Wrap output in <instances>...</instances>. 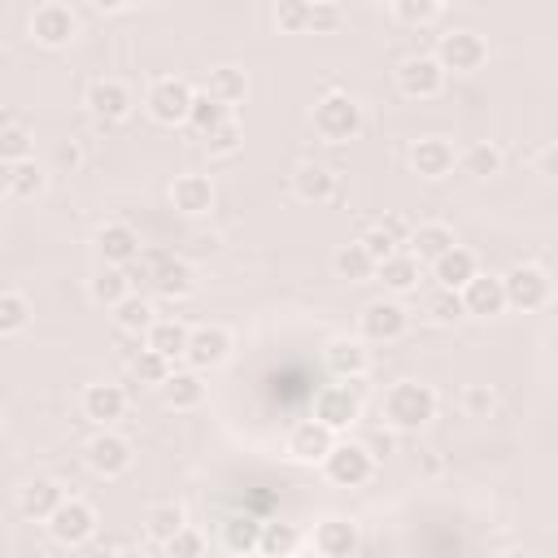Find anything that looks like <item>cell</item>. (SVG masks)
<instances>
[{"instance_id":"cell-15","label":"cell","mask_w":558,"mask_h":558,"mask_svg":"<svg viewBox=\"0 0 558 558\" xmlns=\"http://www.w3.org/2000/svg\"><path fill=\"white\" fill-rule=\"evenodd\" d=\"M310 545H314V554H318V558H353V554H357V545H362V536H357V523H353V519L327 514V519H318V523H314Z\"/></svg>"},{"instance_id":"cell-48","label":"cell","mask_w":558,"mask_h":558,"mask_svg":"<svg viewBox=\"0 0 558 558\" xmlns=\"http://www.w3.org/2000/svg\"><path fill=\"white\" fill-rule=\"evenodd\" d=\"M161 549H166V558H201L205 541H201V532H196V527H183V532H174Z\"/></svg>"},{"instance_id":"cell-42","label":"cell","mask_w":558,"mask_h":558,"mask_svg":"<svg viewBox=\"0 0 558 558\" xmlns=\"http://www.w3.org/2000/svg\"><path fill=\"white\" fill-rule=\"evenodd\" d=\"M35 153V140L26 126H0V161L17 166V161H31Z\"/></svg>"},{"instance_id":"cell-19","label":"cell","mask_w":558,"mask_h":558,"mask_svg":"<svg viewBox=\"0 0 558 558\" xmlns=\"http://www.w3.org/2000/svg\"><path fill=\"white\" fill-rule=\"evenodd\" d=\"M458 301H462V314H471V318H493V314H501V310H506L501 275H484V270H475V275L462 283Z\"/></svg>"},{"instance_id":"cell-11","label":"cell","mask_w":558,"mask_h":558,"mask_svg":"<svg viewBox=\"0 0 558 558\" xmlns=\"http://www.w3.org/2000/svg\"><path fill=\"white\" fill-rule=\"evenodd\" d=\"M78 35V13L61 0H48L31 13V39L44 44V48H65L70 39Z\"/></svg>"},{"instance_id":"cell-45","label":"cell","mask_w":558,"mask_h":558,"mask_svg":"<svg viewBox=\"0 0 558 558\" xmlns=\"http://www.w3.org/2000/svg\"><path fill=\"white\" fill-rule=\"evenodd\" d=\"M427 318H432V323H440V327H449V323L466 318V314H462V301H458V292H445V288H436V292L427 296Z\"/></svg>"},{"instance_id":"cell-12","label":"cell","mask_w":558,"mask_h":558,"mask_svg":"<svg viewBox=\"0 0 558 558\" xmlns=\"http://www.w3.org/2000/svg\"><path fill=\"white\" fill-rule=\"evenodd\" d=\"M87 109L100 118V122H126L131 109H135V92L113 78V74H100L87 83Z\"/></svg>"},{"instance_id":"cell-46","label":"cell","mask_w":558,"mask_h":558,"mask_svg":"<svg viewBox=\"0 0 558 558\" xmlns=\"http://www.w3.org/2000/svg\"><path fill=\"white\" fill-rule=\"evenodd\" d=\"M170 371H174V366H170L166 357H157L153 349H140V353L131 357V375H135V379H144V384H153V388H157Z\"/></svg>"},{"instance_id":"cell-54","label":"cell","mask_w":558,"mask_h":558,"mask_svg":"<svg viewBox=\"0 0 558 558\" xmlns=\"http://www.w3.org/2000/svg\"><path fill=\"white\" fill-rule=\"evenodd\" d=\"M9 187H13V166L0 161V196H9Z\"/></svg>"},{"instance_id":"cell-27","label":"cell","mask_w":558,"mask_h":558,"mask_svg":"<svg viewBox=\"0 0 558 558\" xmlns=\"http://www.w3.org/2000/svg\"><path fill=\"white\" fill-rule=\"evenodd\" d=\"M405 244H410V257H414L418 266H423V262L432 266V262L445 257L458 240H453V227H445V222H418V227H410V240H405Z\"/></svg>"},{"instance_id":"cell-56","label":"cell","mask_w":558,"mask_h":558,"mask_svg":"<svg viewBox=\"0 0 558 558\" xmlns=\"http://www.w3.org/2000/svg\"><path fill=\"white\" fill-rule=\"evenodd\" d=\"M501 558H541V554H532V549H506Z\"/></svg>"},{"instance_id":"cell-17","label":"cell","mask_w":558,"mask_h":558,"mask_svg":"<svg viewBox=\"0 0 558 558\" xmlns=\"http://www.w3.org/2000/svg\"><path fill=\"white\" fill-rule=\"evenodd\" d=\"M292 196H296L301 205H327V201L340 196V179H336V170L323 166V161H301V166L292 170Z\"/></svg>"},{"instance_id":"cell-31","label":"cell","mask_w":558,"mask_h":558,"mask_svg":"<svg viewBox=\"0 0 558 558\" xmlns=\"http://www.w3.org/2000/svg\"><path fill=\"white\" fill-rule=\"evenodd\" d=\"M331 270H336V279H344V283H366V279H375V262L366 257V248H362L357 240H349V244H340V248L331 253Z\"/></svg>"},{"instance_id":"cell-38","label":"cell","mask_w":558,"mask_h":558,"mask_svg":"<svg viewBox=\"0 0 558 558\" xmlns=\"http://www.w3.org/2000/svg\"><path fill=\"white\" fill-rule=\"evenodd\" d=\"M131 292V279H126V270H118V266H100L92 279H87V296L96 301V305H118L122 296Z\"/></svg>"},{"instance_id":"cell-6","label":"cell","mask_w":558,"mask_h":558,"mask_svg":"<svg viewBox=\"0 0 558 558\" xmlns=\"http://www.w3.org/2000/svg\"><path fill=\"white\" fill-rule=\"evenodd\" d=\"M318 466H323V475H327L336 488H357V484H366V480L375 475V458L366 453L362 440H336L331 453H327Z\"/></svg>"},{"instance_id":"cell-41","label":"cell","mask_w":558,"mask_h":558,"mask_svg":"<svg viewBox=\"0 0 558 558\" xmlns=\"http://www.w3.org/2000/svg\"><path fill=\"white\" fill-rule=\"evenodd\" d=\"M31 323V301L22 292H0V336H17Z\"/></svg>"},{"instance_id":"cell-13","label":"cell","mask_w":558,"mask_h":558,"mask_svg":"<svg viewBox=\"0 0 558 558\" xmlns=\"http://www.w3.org/2000/svg\"><path fill=\"white\" fill-rule=\"evenodd\" d=\"M48 532H52V541H61V545H83V541H92V536H96V510H92V501L65 497V501L52 510Z\"/></svg>"},{"instance_id":"cell-5","label":"cell","mask_w":558,"mask_h":558,"mask_svg":"<svg viewBox=\"0 0 558 558\" xmlns=\"http://www.w3.org/2000/svg\"><path fill=\"white\" fill-rule=\"evenodd\" d=\"M501 292H506V305H514V310H545L554 301V279L545 266L523 262L501 275Z\"/></svg>"},{"instance_id":"cell-9","label":"cell","mask_w":558,"mask_h":558,"mask_svg":"<svg viewBox=\"0 0 558 558\" xmlns=\"http://www.w3.org/2000/svg\"><path fill=\"white\" fill-rule=\"evenodd\" d=\"M445 78L449 74L436 65L432 52H414V57H405L397 65V92L405 100H432V96H440L445 92Z\"/></svg>"},{"instance_id":"cell-23","label":"cell","mask_w":558,"mask_h":558,"mask_svg":"<svg viewBox=\"0 0 558 558\" xmlns=\"http://www.w3.org/2000/svg\"><path fill=\"white\" fill-rule=\"evenodd\" d=\"M148 279H153L157 296H166V301H183V296L196 292V270H192L187 257H161Z\"/></svg>"},{"instance_id":"cell-51","label":"cell","mask_w":558,"mask_h":558,"mask_svg":"<svg viewBox=\"0 0 558 558\" xmlns=\"http://www.w3.org/2000/svg\"><path fill=\"white\" fill-rule=\"evenodd\" d=\"M375 231H379V235H388V240H392L397 248H401V244L410 240V222H405L401 214H384V218L375 222Z\"/></svg>"},{"instance_id":"cell-8","label":"cell","mask_w":558,"mask_h":558,"mask_svg":"<svg viewBox=\"0 0 558 558\" xmlns=\"http://www.w3.org/2000/svg\"><path fill=\"white\" fill-rule=\"evenodd\" d=\"M83 462H87L100 480H118V475H126V471H131L135 453H131V440H126V436H118V432L100 427V432L83 445Z\"/></svg>"},{"instance_id":"cell-2","label":"cell","mask_w":558,"mask_h":558,"mask_svg":"<svg viewBox=\"0 0 558 558\" xmlns=\"http://www.w3.org/2000/svg\"><path fill=\"white\" fill-rule=\"evenodd\" d=\"M310 122H314V135H318V140H327V144H349V140H357V131H362V105H357V96H349V92H323V96L314 100V109H310Z\"/></svg>"},{"instance_id":"cell-7","label":"cell","mask_w":558,"mask_h":558,"mask_svg":"<svg viewBox=\"0 0 558 558\" xmlns=\"http://www.w3.org/2000/svg\"><path fill=\"white\" fill-rule=\"evenodd\" d=\"M436 65L449 74H475L484 61H488V44H484V35H475V31H445L440 39H436Z\"/></svg>"},{"instance_id":"cell-20","label":"cell","mask_w":558,"mask_h":558,"mask_svg":"<svg viewBox=\"0 0 558 558\" xmlns=\"http://www.w3.org/2000/svg\"><path fill=\"white\" fill-rule=\"evenodd\" d=\"M453 166H458V153H453L449 140L423 135V140L410 144V170L418 179H445V174H453Z\"/></svg>"},{"instance_id":"cell-49","label":"cell","mask_w":558,"mask_h":558,"mask_svg":"<svg viewBox=\"0 0 558 558\" xmlns=\"http://www.w3.org/2000/svg\"><path fill=\"white\" fill-rule=\"evenodd\" d=\"M305 17H310L305 0H279L275 4V26L279 31H305Z\"/></svg>"},{"instance_id":"cell-35","label":"cell","mask_w":558,"mask_h":558,"mask_svg":"<svg viewBox=\"0 0 558 558\" xmlns=\"http://www.w3.org/2000/svg\"><path fill=\"white\" fill-rule=\"evenodd\" d=\"M113 323H118L122 331L140 336V331H148V327L157 323V310H153V301H148V296H140V292H126V296L113 305Z\"/></svg>"},{"instance_id":"cell-36","label":"cell","mask_w":558,"mask_h":558,"mask_svg":"<svg viewBox=\"0 0 558 558\" xmlns=\"http://www.w3.org/2000/svg\"><path fill=\"white\" fill-rule=\"evenodd\" d=\"M187 527V519H183V506H174V501H157V506H148L144 510V532H148V541H157V545H166L174 532H183Z\"/></svg>"},{"instance_id":"cell-10","label":"cell","mask_w":558,"mask_h":558,"mask_svg":"<svg viewBox=\"0 0 558 558\" xmlns=\"http://www.w3.org/2000/svg\"><path fill=\"white\" fill-rule=\"evenodd\" d=\"M310 418L323 423L327 432H340V427L357 423V418H362V397H357V388H353V384H327V388H318Z\"/></svg>"},{"instance_id":"cell-14","label":"cell","mask_w":558,"mask_h":558,"mask_svg":"<svg viewBox=\"0 0 558 558\" xmlns=\"http://www.w3.org/2000/svg\"><path fill=\"white\" fill-rule=\"evenodd\" d=\"M331 445H336V432H327V427H323V423H314V418L292 423V427H288V436H283V453H288L292 462H301V466L323 462V458L331 453Z\"/></svg>"},{"instance_id":"cell-26","label":"cell","mask_w":558,"mask_h":558,"mask_svg":"<svg viewBox=\"0 0 558 558\" xmlns=\"http://www.w3.org/2000/svg\"><path fill=\"white\" fill-rule=\"evenodd\" d=\"M170 201H174L179 214L201 218V214L214 209V183H209L205 174H179V179L170 183Z\"/></svg>"},{"instance_id":"cell-44","label":"cell","mask_w":558,"mask_h":558,"mask_svg":"<svg viewBox=\"0 0 558 558\" xmlns=\"http://www.w3.org/2000/svg\"><path fill=\"white\" fill-rule=\"evenodd\" d=\"M340 22H344V9H340V4H331V0H314V4H310V17H305V31H314V35H331V31H340Z\"/></svg>"},{"instance_id":"cell-39","label":"cell","mask_w":558,"mask_h":558,"mask_svg":"<svg viewBox=\"0 0 558 558\" xmlns=\"http://www.w3.org/2000/svg\"><path fill=\"white\" fill-rule=\"evenodd\" d=\"M222 122H231V109H222L218 100H209L205 92H196V96H192V109H187V126L205 140V135H209V131H218Z\"/></svg>"},{"instance_id":"cell-55","label":"cell","mask_w":558,"mask_h":558,"mask_svg":"<svg viewBox=\"0 0 558 558\" xmlns=\"http://www.w3.org/2000/svg\"><path fill=\"white\" fill-rule=\"evenodd\" d=\"M113 558H148V554H144V549H135V545H126V549H118Z\"/></svg>"},{"instance_id":"cell-24","label":"cell","mask_w":558,"mask_h":558,"mask_svg":"<svg viewBox=\"0 0 558 558\" xmlns=\"http://www.w3.org/2000/svg\"><path fill=\"white\" fill-rule=\"evenodd\" d=\"M126 410V392L118 384H87L83 388V418H92L96 427L118 423Z\"/></svg>"},{"instance_id":"cell-43","label":"cell","mask_w":558,"mask_h":558,"mask_svg":"<svg viewBox=\"0 0 558 558\" xmlns=\"http://www.w3.org/2000/svg\"><path fill=\"white\" fill-rule=\"evenodd\" d=\"M240 144H244V131H240L235 118L205 135V153H209V157H231V153H240Z\"/></svg>"},{"instance_id":"cell-52","label":"cell","mask_w":558,"mask_h":558,"mask_svg":"<svg viewBox=\"0 0 558 558\" xmlns=\"http://www.w3.org/2000/svg\"><path fill=\"white\" fill-rule=\"evenodd\" d=\"M57 166H61V170H65V166H70V170H78V166H83V148H78L74 140H65V144L57 148Z\"/></svg>"},{"instance_id":"cell-47","label":"cell","mask_w":558,"mask_h":558,"mask_svg":"<svg viewBox=\"0 0 558 558\" xmlns=\"http://www.w3.org/2000/svg\"><path fill=\"white\" fill-rule=\"evenodd\" d=\"M39 192H44V170H39L35 161H17V166H13V187H9V196L31 201V196H39Z\"/></svg>"},{"instance_id":"cell-34","label":"cell","mask_w":558,"mask_h":558,"mask_svg":"<svg viewBox=\"0 0 558 558\" xmlns=\"http://www.w3.org/2000/svg\"><path fill=\"white\" fill-rule=\"evenodd\" d=\"M458 170L471 174V179H493L501 170V148L488 144V140H475V144H466L458 153Z\"/></svg>"},{"instance_id":"cell-1","label":"cell","mask_w":558,"mask_h":558,"mask_svg":"<svg viewBox=\"0 0 558 558\" xmlns=\"http://www.w3.org/2000/svg\"><path fill=\"white\" fill-rule=\"evenodd\" d=\"M436 405L440 401H436V388L432 384H423V379H397L384 392L379 414H384V423L392 432H418V427H427L436 418Z\"/></svg>"},{"instance_id":"cell-21","label":"cell","mask_w":558,"mask_h":558,"mask_svg":"<svg viewBox=\"0 0 558 558\" xmlns=\"http://www.w3.org/2000/svg\"><path fill=\"white\" fill-rule=\"evenodd\" d=\"M96 253H100V262L105 266H118V270H126L135 257H140V235H135V227L131 222H105L100 231H96Z\"/></svg>"},{"instance_id":"cell-28","label":"cell","mask_w":558,"mask_h":558,"mask_svg":"<svg viewBox=\"0 0 558 558\" xmlns=\"http://www.w3.org/2000/svg\"><path fill=\"white\" fill-rule=\"evenodd\" d=\"M475 270H480V262H475V253L462 248V244H453L445 257L432 262V279H436V288H445V292H462V283H466Z\"/></svg>"},{"instance_id":"cell-50","label":"cell","mask_w":558,"mask_h":558,"mask_svg":"<svg viewBox=\"0 0 558 558\" xmlns=\"http://www.w3.org/2000/svg\"><path fill=\"white\" fill-rule=\"evenodd\" d=\"M462 410H466L471 418L488 414V410H493V392H488V384H471V388L462 392Z\"/></svg>"},{"instance_id":"cell-57","label":"cell","mask_w":558,"mask_h":558,"mask_svg":"<svg viewBox=\"0 0 558 558\" xmlns=\"http://www.w3.org/2000/svg\"><path fill=\"white\" fill-rule=\"evenodd\" d=\"M0 432H4V414H0Z\"/></svg>"},{"instance_id":"cell-29","label":"cell","mask_w":558,"mask_h":558,"mask_svg":"<svg viewBox=\"0 0 558 558\" xmlns=\"http://www.w3.org/2000/svg\"><path fill=\"white\" fill-rule=\"evenodd\" d=\"M205 96L218 100L222 109H235V105L248 100V74H244L240 65H218V70H209V78H205Z\"/></svg>"},{"instance_id":"cell-32","label":"cell","mask_w":558,"mask_h":558,"mask_svg":"<svg viewBox=\"0 0 558 558\" xmlns=\"http://www.w3.org/2000/svg\"><path fill=\"white\" fill-rule=\"evenodd\" d=\"M375 279L388 288V292H414L418 288V262L410 257V253H392V257H384L379 266H375Z\"/></svg>"},{"instance_id":"cell-53","label":"cell","mask_w":558,"mask_h":558,"mask_svg":"<svg viewBox=\"0 0 558 558\" xmlns=\"http://www.w3.org/2000/svg\"><path fill=\"white\" fill-rule=\"evenodd\" d=\"M92 9H96V13H122L126 4H122V0H92Z\"/></svg>"},{"instance_id":"cell-4","label":"cell","mask_w":558,"mask_h":558,"mask_svg":"<svg viewBox=\"0 0 558 558\" xmlns=\"http://www.w3.org/2000/svg\"><path fill=\"white\" fill-rule=\"evenodd\" d=\"M357 331H362L357 340H366V344H392V340H401L410 331V310L401 301H392V296H375V301L362 305Z\"/></svg>"},{"instance_id":"cell-30","label":"cell","mask_w":558,"mask_h":558,"mask_svg":"<svg viewBox=\"0 0 558 558\" xmlns=\"http://www.w3.org/2000/svg\"><path fill=\"white\" fill-rule=\"evenodd\" d=\"M144 349H153L157 357H166L174 366V357H183V349H187V327L179 318H157L144 331Z\"/></svg>"},{"instance_id":"cell-25","label":"cell","mask_w":558,"mask_h":558,"mask_svg":"<svg viewBox=\"0 0 558 558\" xmlns=\"http://www.w3.org/2000/svg\"><path fill=\"white\" fill-rule=\"evenodd\" d=\"M61 501H65V488L57 480H44V475L31 480V484H22V493H17V510L26 519H35V523H48Z\"/></svg>"},{"instance_id":"cell-33","label":"cell","mask_w":558,"mask_h":558,"mask_svg":"<svg viewBox=\"0 0 558 558\" xmlns=\"http://www.w3.org/2000/svg\"><path fill=\"white\" fill-rule=\"evenodd\" d=\"M296 549H301L296 523H283V519L262 523V536H257V554H262V558H292Z\"/></svg>"},{"instance_id":"cell-18","label":"cell","mask_w":558,"mask_h":558,"mask_svg":"<svg viewBox=\"0 0 558 558\" xmlns=\"http://www.w3.org/2000/svg\"><path fill=\"white\" fill-rule=\"evenodd\" d=\"M323 362H327V371L336 375V379H362V375H371V349H366V340H357V336H336V340H327V349H323Z\"/></svg>"},{"instance_id":"cell-37","label":"cell","mask_w":558,"mask_h":558,"mask_svg":"<svg viewBox=\"0 0 558 558\" xmlns=\"http://www.w3.org/2000/svg\"><path fill=\"white\" fill-rule=\"evenodd\" d=\"M257 536H262V519H253V514H231V519L222 523V545H227V554H235V558L257 554Z\"/></svg>"},{"instance_id":"cell-22","label":"cell","mask_w":558,"mask_h":558,"mask_svg":"<svg viewBox=\"0 0 558 558\" xmlns=\"http://www.w3.org/2000/svg\"><path fill=\"white\" fill-rule=\"evenodd\" d=\"M157 397H161V405L166 410H196L201 401H205V379H201V371H170L161 384H157Z\"/></svg>"},{"instance_id":"cell-3","label":"cell","mask_w":558,"mask_h":558,"mask_svg":"<svg viewBox=\"0 0 558 558\" xmlns=\"http://www.w3.org/2000/svg\"><path fill=\"white\" fill-rule=\"evenodd\" d=\"M192 96H196V87L187 78L161 74V78H153L144 87V109H148V118L157 126H183L187 122V109H192Z\"/></svg>"},{"instance_id":"cell-40","label":"cell","mask_w":558,"mask_h":558,"mask_svg":"<svg viewBox=\"0 0 558 558\" xmlns=\"http://www.w3.org/2000/svg\"><path fill=\"white\" fill-rule=\"evenodd\" d=\"M388 13L401 22V26H427L440 17V0H392Z\"/></svg>"},{"instance_id":"cell-16","label":"cell","mask_w":558,"mask_h":558,"mask_svg":"<svg viewBox=\"0 0 558 558\" xmlns=\"http://www.w3.org/2000/svg\"><path fill=\"white\" fill-rule=\"evenodd\" d=\"M227 353H231V331H227V327H218V323L187 327V349H183V357H187L192 371H209V366L227 362Z\"/></svg>"}]
</instances>
